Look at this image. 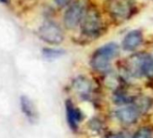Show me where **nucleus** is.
I'll return each mask as SVG.
<instances>
[{
  "label": "nucleus",
  "mask_w": 153,
  "mask_h": 138,
  "mask_svg": "<svg viewBox=\"0 0 153 138\" xmlns=\"http://www.w3.org/2000/svg\"><path fill=\"white\" fill-rule=\"evenodd\" d=\"M65 108L68 124L72 130L76 131L79 127V123L82 120V113L79 108L74 107L70 100H67L65 102Z\"/></svg>",
  "instance_id": "1a4fd4ad"
},
{
  "label": "nucleus",
  "mask_w": 153,
  "mask_h": 138,
  "mask_svg": "<svg viewBox=\"0 0 153 138\" xmlns=\"http://www.w3.org/2000/svg\"><path fill=\"white\" fill-rule=\"evenodd\" d=\"M127 72L134 78H153V58L147 52H138L125 61Z\"/></svg>",
  "instance_id": "f257e3e1"
},
{
  "label": "nucleus",
  "mask_w": 153,
  "mask_h": 138,
  "mask_svg": "<svg viewBox=\"0 0 153 138\" xmlns=\"http://www.w3.org/2000/svg\"><path fill=\"white\" fill-rule=\"evenodd\" d=\"M105 8L108 15L116 23L130 19L136 9L134 0H107Z\"/></svg>",
  "instance_id": "20e7f679"
},
{
  "label": "nucleus",
  "mask_w": 153,
  "mask_h": 138,
  "mask_svg": "<svg viewBox=\"0 0 153 138\" xmlns=\"http://www.w3.org/2000/svg\"><path fill=\"white\" fill-rule=\"evenodd\" d=\"M150 137H151V131L147 127H142L139 129L132 136V138H150Z\"/></svg>",
  "instance_id": "ddd939ff"
},
{
  "label": "nucleus",
  "mask_w": 153,
  "mask_h": 138,
  "mask_svg": "<svg viewBox=\"0 0 153 138\" xmlns=\"http://www.w3.org/2000/svg\"><path fill=\"white\" fill-rule=\"evenodd\" d=\"M65 54V51L61 49H55V48H44L42 49V55L44 58L48 60L57 59Z\"/></svg>",
  "instance_id": "f8f14e48"
},
{
  "label": "nucleus",
  "mask_w": 153,
  "mask_h": 138,
  "mask_svg": "<svg viewBox=\"0 0 153 138\" xmlns=\"http://www.w3.org/2000/svg\"><path fill=\"white\" fill-rule=\"evenodd\" d=\"M81 33L89 38H97L104 31V23L98 9L94 6L87 8L85 16L80 23Z\"/></svg>",
  "instance_id": "7ed1b4c3"
},
{
  "label": "nucleus",
  "mask_w": 153,
  "mask_h": 138,
  "mask_svg": "<svg viewBox=\"0 0 153 138\" xmlns=\"http://www.w3.org/2000/svg\"><path fill=\"white\" fill-rule=\"evenodd\" d=\"M38 35L42 41L51 45L60 44L64 41L63 30L52 21L44 22L38 30Z\"/></svg>",
  "instance_id": "423d86ee"
},
{
  "label": "nucleus",
  "mask_w": 153,
  "mask_h": 138,
  "mask_svg": "<svg viewBox=\"0 0 153 138\" xmlns=\"http://www.w3.org/2000/svg\"><path fill=\"white\" fill-rule=\"evenodd\" d=\"M143 42V34L140 30L129 32L122 42V47L126 51H133L138 49Z\"/></svg>",
  "instance_id": "6e6552de"
},
{
  "label": "nucleus",
  "mask_w": 153,
  "mask_h": 138,
  "mask_svg": "<svg viewBox=\"0 0 153 138\" xmlns=\"http://www.w3.org/2000/svg\"><path fill=\"white\" fill-rule=\"evenodd\" d=\"M119 46L114 43H106L97 49L90 60V65L93 70L98 72H108L112 60L118 55Z\"/></svg>",
  "instance_id": "f03ea898"
},
{
  "label": "nucleus",
  "mask_w": 153,
  "mask_h": 138,
  "mask_svg": "<svg viewBox=\"0 0 153 138\" xmlns=\"http://www.w3.org/2000/svg\"><path fill=\"white\" fill-rule=\"evenodd\" d=\"M11 0H0V3H2V4H6V5H8L10 3Z\"/></svg>",
  "instance_id": "dca6fc26"
},
{
  "label": "nucleus",
  "mask_w": 153,
  "mask_h": 138,
  "mask_svg": "<svg viewBox=\"0 0 153 138\" xmlns=\"http://www.w3.org/2000/svg\"><path fill=\"white\" fill-rule=\"evenodd\" d=\"M20 107L21 110L25 116V117L32 123L35 122L37 119V112L36 108L33 103V101L26 96H22L20 98Z\"/></svg>",
  "instance_id": "9b49d317"
},
{
  "label": "nucleus",
  "mask_w": 153,
  "mask_h": 138,
  "mask_svg": "<svg viewBox=\"0 0 153 138\" xmlns=\"http://www.w3.org/2000/svg\"><path fill=\"white\" fill-rule=\"evenodd\" d=\"M75 91L81 97H88L92 91L91 81L84 76H79L73 81L72 83Z\"/></svg>",
  "instance_id": "9d476101"
},
{
  "label": "nucleus",
  "mask_w": 153,
  "mask_h": 138,
  "mask_svg": "<svg viewBox=\"0 0 153 138\" xmlns=\"http://www.w3.org/2000/svg\"><path fill=\"white\" fill-rule=\"evenodd\" d=\"M87 8L88 6L84 0H76L69 4L63 16V23L65 27L68 29H74L80 25Z\"/></svg>",
  "instance_id": "39448f33"
},
{
  "label": "nucleus",
  "mask_w": 153,
  "mask_h": 138,
  "mask_svg": "<svg viewBox=\"0 0 153 138\" xmlns=\"http://www.w3.org/2000/svg\"><path fill=\"white\" fill-rule=\"evenodd\" d=\"M108 138H123V136L121 134H112Z\"/></svg>",
  "instance_id": "2eb2a0df"
},
{
  "label": "nucleus",
  "mask_w": 153,
  "mask_h": 138,
  "mask_svg": "<svg viewBox=\"0 0 153 138\" xmlns=\"http://www.w3.org/2000/svg\"><path fill=\"white\" fill-rule=\"evenodd\" d=\"M141 113L142 111L139 106L134 101H132L131 103L124 105L121 108L117 109L115 111V116L122 123L130 125L135 123Z\"/></svg>",
  "instance_id": "0eeeda50"
},
{
  "label": "nucleus",
  "mask_w": 153,
  "mask_h": 138,
  "mask_svg": "<svg viewBox=\"0 0 153 138\" xmlns=\"http://www.w3.org/2000/svg\"><path fill=\"white\" fill-rule=\"evenodd\" d=\"M72 0H54L55 4L59 7H65L67 6H68L69 4H71Z\"/></svg>",
  "instance_id": "4468645a"
}]
</instances>
